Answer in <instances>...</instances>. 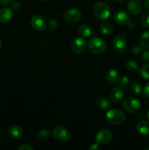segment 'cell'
I'll return each instance as SVG.
<instances>
[{
  "mask_svg": "<svg viewBox=\"0 0 149 150\" xmlns=\"http://www.w3.org/2000/svg\"><path fill=\"white\" fill-rule=\"evenodd\" d=\"M119 77V73L115 69H110L106 73V79L110 82L116 81Z\"/></svg>",
  "mask_w": 149,
  "mask_h": 150,
  "instance_id": "obj_21",
  "label": "cell"
},
{
  "mask_svg": "<svg viewBox=\"0 0 149 150\" xmlns=\"http://www.w3.org/2000/svg\"><path fill=\"white\" fill-rule=\"evenodd\" d=\"M140 45L144 49H149V30L144 32L141 35L140 39Z\"/></svg>",
  "mask_w": 149,
  "mask_h": 150,
  "instance_id": "obj_18",
  "label": "cell"
},
{
  "mask_svg": "<svg viewBox=\"0 0 149 150\" xmlns=\"http://www.w3.org/2000/svg\"><path fill=\"white\" fill-rule=\"evenodd\" d=\"M127 26H128L129 29H134V28L135 27V26H136V23H135V22L134 21L130 20L127 23Z\"/></svg>",
  "mask_w": 149,
  "mask_h": 150,
  "instance_id": "obj_36",
  "label": "cell"
},
{
  "mask_svg": "<svg viewBox=\"0 0 149 150\" xmlns=\"http://www.w3.org/2000/svg\"><path fill=\"white\" fill-rule=\"evenodd\" d=\"M147 149H149V147H146L145 149V150H147Z\"/></svg>",
  "mask_w": 149,
  "mask_h": 150,
  "instance_id": "obj_42",
  "label": "cell"
},
{
  "mask_svg": "<svg viewBox=\"0 0 149 150\" xmlns=\"http://www.w3.org/2000/svg\"><path fill=\"white\" fill-rule=\"evenodd\" d=\"M53 136L54 139L61 142L67 143L71 139L70 131L63 125H56L53 130Z\"/></svg>",
  "mask_w": 149,
  "mask_h": 150,
  "instance_id": "obj_3",
  "label": "cell"
},
{
  "mask_svg": "<svg viewBox=\"0 0 149 150\" xmlns=\"http://www.w3.org/2000/svg\"><path fill=\"white\" fill-rule=\"evenodd\" d=\"M126 67L128 71L131 72V73H135L139 70V64L136 61L129 60L126 64Z\"/></svg>",
  "mask_w": 149,
  "mask_h": 150,
  "instance_id": "obj_22",
  "label": "cell"
},
{
  "mask_svg": "<svg viewBox=\"0 0 149 150\" xmlns=\"http://www.w3.org/2000/svg\"><path fill=\"white\" fill-rule=\"evenodd\" d=\"M99 28H100L101 32L105 35H110L113 31V26L109 22H102L99 26Z\"/></svg>",
  "mask_w": 149,
  "mask_h": 150,
  "instance_id": "obj_19",
  "label": "cell"
},
{
  "mask_svg": "<svg viewBox=\"0 0 149 150\" xmlns=\"http://www.w3.org/2000/svg\"><path fill=\"white\" fill-rule=\"evenodd\" d=\"M77 33L82 38H89L91 35L92 31L91 28L88 25L83 24L80 25L77 29Z\"/></svg>",
  "mask_w": 149,
  "mask_h": 150,
  "instance_id": "obj_17",
  "label": "cell"
},
{
  "mask_svg": "<svg viewBox=\"0 0 149 150\" xmlns=\"http://www.w3.org/2000/svg\"><path fill=\"white\" fill-rule=\"evenodd\" d=\"M31 25L34 29L38 31H42L45 29L47 26L46 20L42 16H35L32 17L31 20Z\"/></svg>",
  "mask_w": 149,
  "mask_h": 150,
  "instance_id": "obj_10",
  "label": "cell"
},
{
  "mask_svg": "<svg viewBox=\"0 0 149 150\" xmlns=\"http://www.w3.org/2000/svg\"><path fill=\"white\" fill-rule=\"evenodd\" d=\"M106 121L111 125H120L126 120V115L123 111L118 109H110L105 116Z\"/></svg>",
  "mask_w": 149,
  "mask_h": 150,
  "instance_id": "obj_2",
  "label": "cell"
},
{
  "mask_svg": "<svg viewBox=\"0 0 149 150\" xmlns=\"http://www.w3.org/2000/svg\"><path fill=\"white\" fill-rule=\"evenodd\" d=\"M58 21L56 20H55V19H51V20L49 21V22L48 23V29L50 31H51V32H54L58 28Z\"/></svg>",
  "mask_w": 149,
  "mask_h": 150,
  "instance_id": "obj_27",
  "label": "cell"
},
{
  "mask_svg": "<svg viewBox=\"0 0 149 150\" xmlns=\"http://www.w3.org/2000/svg\"><path fill=\"white\" fill-rule=\"evenodd\" d=\"M19 150H32L33 148L28 144H22L18 147Z\"/></svg>",
  "mask_w": 149,
  "mask_h": 150,
  "instance_id": "obj_33",
  "label": "cell"
},
{
  "mask_svg": "<svg viewBox=\"0 0 149 150\" xmlns=\"http://www.w3.org/2000/svg\"><path fill=\"white\" fill-rule=\"evenodd\" d=\"M7 133L13 139H19L23 134V130L18 125H12L8 128Z\"/></svg>",
  "mask_w": 149,
  "mask_h": 150,
  "instance_id": "obj_16",
  "label": "cell"
},
{
  "mask_svg": "<svg viewBox=\"0 0 149 150\" xmlns=\"http://www.w3.org/2000/svg\"><path fill=\"white\" fill-rule=\"evenodd\" d=\"M20 4L19 2H15L13 3V5H12V10H13V11H18L19 10H20Z\"/></svg>",
  "mask_w": 149,
  "mask_h": 150,
  "instance_id": "obj_32",
  "label": "cell"
},
{
  "mask_svg": "<svg viewBox=\"0 0 149 150\" xmlns=\"http://www.w3.org/2000/svg\"><path fill=\"white\" fill-rule=\"evenodd\" d=\"M141 59L144 62L149 61V49H147V51H145L144 52H143L141 55Z\"/></svg>",
  "mask_w": 149,
  "mask_h": 150,
  "instance_id": "obj_29",
  "label": "cell"
},
{
  "mask_svg": "<svg viewBox=\"0 0 149 150\" xmlns=\"http://www.w3.org/2000/svg\"><path fill=\"white\" fill-rule=\"evenodd\" d=\"M113 48L116 52L124 53L127 47V40L124 35H118L112 41Z\"/></svg>",
  "mask_w": 149,
  "mask_h": 150,
  "instance_id": "obj_7",
  "label": "cell"
},
{
  "mask_svg": "<svg viewBox=\"0 0 149 150\" xmlns=\"http://www.w3.org/2000/svg\"><path fill=\"white\" fill-rule=\"evenodd\" d=\"M51 136V133L49 130L46 129H42L37 133V137L39 140H47Z\"/></svg>",
  "mask_w": 149,
  "mask_h": 150,
  "instance_id": "obj_24",
  "label": "cell"
},
{
  "mask_svg": "<svg viewBox=\"0 0 149 150\" xmlns=\"http://www.w3.org/2000/svg\"><path fill=\"white\" fill-rule=\"evenodd\" d=\"M15 0H0V4L2 5H8L12 4Z\"/></svg>",
  "mask_w": 149,
  "mask_h": 150,
  "instance_id": "obj_35",
  "label": "cell"
},
{
  "mask_svg": "<svg viewBox=\"0 0 149 150\" xmlns=\"http://www.w3.org/2000/svg\"><path fill=\"white\" fill-rule=\"evenodd\" d=\"M137 133L143 136H149V122L142 121L137 123L136 126Z\"/></svg>",
  "mask_w": 149,
  "mask_h": 150,
  "instance_id": "obj_15",
  "label": "cell"
},
{
  "mask_svg": "<svg viewBox=\"0 0 149 150\" xmlns=\"http://www.w3.org/2000/svg\"><path fill=\"white\" fill-rule=\"evenodd\" d=\"M115 1H124V0H115Z\"/></svg>",
  "mask_w": 149,
  "mask_h": 150,
  "instance_id": "obj_40",
  "label": "cell"
},
{
  "mask_svg": "<svg viewBox=\"0 0 149 150\" xmlns=\"http://www.w3.org/2000/svg\"><path fill=\"white\" fill-rule=\"evenodd\" d=\"M141 25L145 28H149V11L145 12L140 18Z\"/></svg>",
  "mask_w": 149,
  "mask_h": 150,
  "instance_id": "obj_25",
  "label": "cell"
},
{
  "mask_svg": "<svg viewBox=\"0 0 149 150\" xmlns=\"http://www.w3.org/2000/svg\"><path fill=\"white\" fill-rule=\"evenodd\" d=\"M139 72L140 75L143 79H149V64H143V66L139 68Z\"/></svg>",
  "mask_w": 149,
  "mask_h": 150,
  "instance_id": "obj_23",
  "label": "cell"
},
{
  "mask_svg": "<svg viewBox=\"0 0 149 150\" xmlns=\"http://www.w3.org/2000/svg\"><path fill=\"white\" fill-rule=\"evenodd\" d=\"M90 52L93 54H100L106 50V43L99 38H92L88 43Z\"/></svg>",
  "mask_w": 149,
  "mask_h": 150,
  "instance_id": "obj_4",
  "label": "cell"
},
{
  "mask_svg": "<svg viewBox=\"0 0 149 150\" xmlns=\"http://www.w3.org/2000/svg\"><path fill=\"white\" fill-rule=\"evenodd\" d=\"M124 96V92L121 87H115L110 93V100L114 103H118L121 101Z\"/></svg>",
  "mask_w": 149,
  "mask_h": 150,
  "instance_id": "obj_12",
  "label": "cell"
},
{
  "mask_svg": "<svg viewBox=\"0 0 149 150\" xmlns=\"http://www.w3.org/2000/svg\"><path fill=\"white\" fill-rule=\"evenodd\" d=\"M143 4L147 9H149V0H143Z\"/></svg>",
  "mask_w": 149,
  "mask_h": 150,
  "instance_id": "obj_37",
  "label": "cell"
},
{
  "mask_svg": "<svg viewBox=\"0 0 149 150\" xmlns=\"http://www.w3.org/2000/svg\"><path fill=\"white\" fill-rule=\"evenodd\" d=\"M113 19L115 22L120 25H127V23L130 21V17L129 14H127L124 11H118L115 13L113 16Z\"/></svg>",
  "mask_w": 149,
  "mask_h": 150,
  "instance_id": "obj_13",
  "label": "cell"
},
{
  "mask_svg": "<svg viewBox=\"0 0 149 150\" xmlns=\"http://www.w3.org/2000/svg\"><path fill=\"white\" fill-rule=\"evenodd\" d=\"M143 95L146 97V98H149V82H148L144 86L143 89Z\"/></svg>",
  "mask_w": 149,
  "mask_h": 150,
  "instance_id": "obj_30",
  "label": "cell"
},
{
  "mask_svg": "<svg viewBox=\"0 0 149 150\" xmlns=\"http://www.w3.org/2000/svg\"><path fill=\"white\" fill-rule=\"evenodd\" d=\"M87 43L83 38H77L71 44V50L74 54H82L86 50Z\"/></svg>",
  "mask_w": 149,
  "mask_h": 150,
  "instance_id": "obj_8",
  "label": "cell"
},
{
  "mask_svg": "<svg viewBox=\"0 0 149 150\" xmlns=\"http://www.w3.org/2000/svg\"><path fill=\"white\" fill-rule=\"evenodd\" d=\"M1 45H2V44H1V40H0V50H1Z\"/></svg>",
  "mask_w": 149,
  "mask_h": 150,
  "instance_id": "obj_39",
  "label": "cell"
},
{
  "mask_svg": "<svg viewBox=\"0 0 149 150\" xmlns=\"http://www.w3.org/2000/svg\"><path fill=\"white\" fill-rule=\"evenodd\" d=\"M141 48H142V47L140 46V45H134V46L132 48V52L134 53V54H140V53L141 52V51H142Z\"/></svg>",
  "mask_w": 149,
  "mask_h": 150,
  "instance_id": "obj_31",
  "label": "cell"
},
{
  "mask_svg": "<svg viewBox=\"0 0 149 150\" xmlns=\"http://www.w3.org/2000/svg\"><path fill=\"white\" fill-rule=\"evenodd\" d=\"M38 1H47V0H38Z\"/></svg>",
  "mask_w": 149,
  "mask_h": 150,
  "instance_id": "obj_41",
  "label": "cell"
},
{
  "mask_svg": "<svg viewBox=\"0 0 149 150\" xmlns=\"http://www.w3.org/2000/svg\"><path fill=\"white\" fill-rule=\"evenodd\" d=\"M64 18L69 23H75L78 21L81 18V12L78 8L73 7L66 12L64 14Z\"/></svg>",
  "mask_w": 149,
  "mask_h": 150,
  "instance_id": "obj_9",
  "label": "cell"
},
{
  "mask_svg": "<svg viewBox=\"0 0 149 150\" xmlns=\"http://www.w3.org/2000/svg\"><path fill=\"white\" fill-rule=\"evenodd\" d=\"M13 16V10L8 7H4L0 10V23H6L11 21Z\"/></svg>",
  "mask_w": 149,
  "mask_h": 150,
  "instance_id": "obj_14",
  "label": "cell"
},
{
  "mask_svg": "<svg viewBox=\"0 0 149 150\" xmlns=\"http://www.w3.org/2000/svg\"><path fill=\"white\" fill-rule=\"evenodd\" d=\"M146 117H147L148 120L149 121V111L147 112V114H146Z\"/></svg>",
  "mask_w": 149,
  "mask_h": 150,
  "instance_id": "obj_38",
  "label": "cell"
},
{
  "mask_svg": "<svg viewBox=\"0 0 149 150\" xmlns=\"http://www.w3.org/2000/svg\"><path fill=\"white\" fill-rule=\"evenodd\" d=\"M129 12L134 16H137L143 10V4L140 0H129L127 4Z\"/></svg>",
  "mask_w": 149,
  "mask_h": 150,
  "instance_id": "obj_11",
  "label": "cell"
},
{
  "mask_svg": "<svg viewBox=\"0 0 149 150\" xmlns=\"http://www.w3.org/2000/svg\"><path fill=\"white\" fill-rule=\"evenodd\" d=\"M131 89L134 93L139 95L142 91L141 85L138 81H133L131 84Z\"/></svg>",
  "mask_w": 149,
  "mask_h": 150,
  "instance_id": "obj_26",
  "label": "cell"
},
{
  "mask_svg": "<svg viewBox=\"0 0 149 150\" xmlns=\"http://www.w3.org/2000/svg\"><path fill=\"white\" fill-rule=\"evenodd\" d=\"M118 85L121 88H126L129 85V79L125 76H123L118 79Z\"/></svg>",
  "mask_w": 149,
  "mask_h": 150,
  "instance_id": "obj_28",
  "label": "cell"
},
{
  "mask_svg": "<svg viewBox=\"0 0 149 150\" xmlns=\"http://www.w3.org/2000/svg\"><path fill=\"white\" fill-rule=\"evenodd\" d=\"M89 149L90 150H96V149H99V144L96 142V143H93L91 144L90 145V146L89 147Z\"/></svg>",
  "mask_w": 149,
  "mask_h": 150,
  "instance_id": "obj_34",
  "label": "cell"
},
{
  "mask_svg": "<svg viewBox=\"0 0 149 150\" xmlns=\"http://www.w3.org/2000/svg\"><path fill=\"white\" fill-rule=\"evenodd\" d=\"M96 105L99 109L102 110V111L109 109L110 107L109 101L103 97H100V98H98L97 100H96Z\"/></svg>",
  "mask_w": 149,
  "mask_h": 150,
  "instance_id": "obj_20",
  "label": "cell"
},
{
  "mask_svg": "<svg viewBox=\"0 0 149 150\" xmlns=\"http://www.w3.org/2000/svg\"><path fill=\"white\" fill-rule=\"evenodd\" d=\"M112 139V132L108 129H102L99 130L96 135V142L99 144H107Z\"/></svg>",
  "mask_w": 149,
  "mask_h": 150,
  "instance_id": "obj_6",
  "label": "cell"
},
{
  "mask_svg": "<svg viewBox=\"0 0 149 150\" xmlns=\"http://www.w3.org/2000/svg\"><path fill=\"white\" fill-rule=\"evenodd\" d=\"M93 13L97 20H106L110 15V8L106 3L97 2L93 5Z\"/></svg>",
  "mask_w": 149,
  "mask_h": 150,
  "instance_id": "obj_1",
  "label": "cell"
},
{
  "mask_svg": "<svg viewBox=\"0 0 149 150\" xmlns=\"http://www.w3.org/2000/svg\"><path fill=\"white\" fill-rule=\"evenodd\" d=\"M122 107L124 111H126L127 112L134 114V113H137L140 111V108H141V104L137 98H134V97H129L123 101Z\"/></svg>",
  "mask_w": 149,
  "mask_h": 150,
  "instance_id": "obj_5",
  "label": "cell"
}]
</instances>
